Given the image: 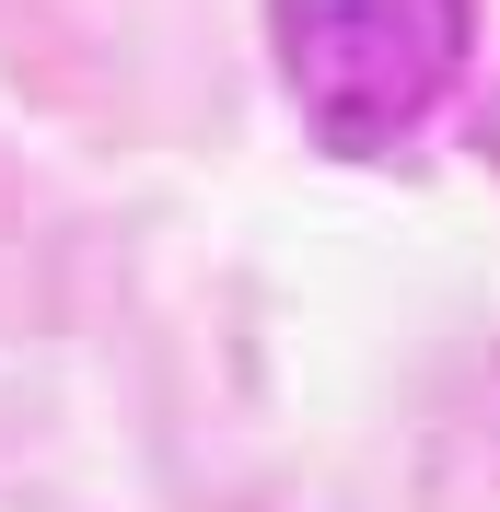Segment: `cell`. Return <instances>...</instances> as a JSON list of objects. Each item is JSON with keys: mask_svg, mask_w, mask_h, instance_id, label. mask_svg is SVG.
I'll return each instance as SVG.
<instances>
[{"mask_svg": "<svg viewBox=\"0 0 500 512\" xmlns=\"http://www.w3.org/2000/svg\"><path fill=\"white\" fill-rule=\"evenodd\" d=\"M291 105L326 152H396L466 70L477 0H268Z\"/></svg>", "mask_w": 500, "mask_h": 512, "instance_id": "obj_1", "label": "cell"}]
</instances>
